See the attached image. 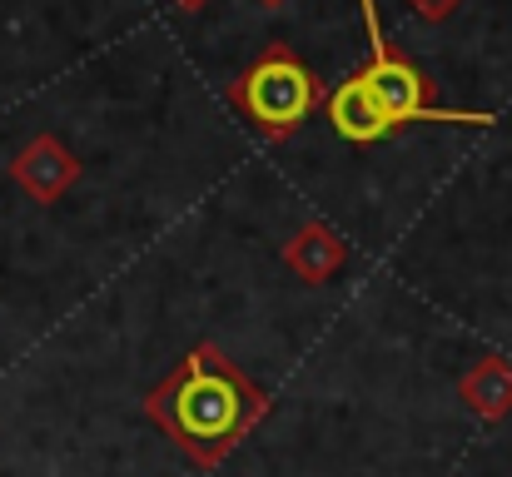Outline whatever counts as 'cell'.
<instances>
[{"mask_svg": "<svg viewBox=\"0 0 512 477\" xmlns=\"http://www.w3.org/2000/svg\"><path fill=\"white\" fill-rule=\"evenodd\" d=\"M269 413L274 398L209 338L184 348L179 363L145 393V418L204 473L219 468Z\"/></svg>", "mask_w": 512, "mask_h": 477, "instance_id": "6da1fadb", "label": "cell"}, {"mask_svg": "<svg viewBox=\"0 0 512 477\" xmlns=\"http://www.w3.org/2000/svg\"><path fill=\"white\" fill-rule=\"evenodd\" d=\"M324 80L314 75V65L289 45V40H269L234 80H229V105L269 140H289L294 130H304L319 110H324Z\"/></svg>", "mask_w": 512, "mask_h": 477, "instance_id": "7a4b0ae2", "label": "cell"}, {"mask_svg": "<svg viewBox=\"0 0 512 477\" xmlns=\"http://www.w3.org/2000/svg\"><path fill=\"white\" fill-rule=\"evenodd\" d=\"M363 30H368V65H358V85L368 90V100L378 105V115L388 120V130H408V125H473L488 130L498 125V115L488 110H448L438 105V85L418 70V60L408 50H398L383 25H378V5L363 0Z\"/></svg>", "mask_w": 512, "mask_h": 477, "instance_id": "3957f363", "label": "cell"}, {"mask_svg": "<svg viewBox=\"0 0 512 477\" xmlns=\"http://www.w3.org/2000/svg\"><path fill=\"white\" fill-rule=\"evenodd\" d=\"M85 164L75 159V150H65L60 135H35L20 145V155L10 159V179L20 194H30L35 204H60L75 184H80Z\"/></svg>", "mask_w": 512, "mask_h": 477, "instance_id": "277c9868", "label": "cell"}, {"mask_svg": "<svg viewBox=\"0 0 512 477\" xmlns=\"http://www.w3.org/2000/svg\"><path fill=\"white\" fill-rule=\"evenodd\" d=\"M279 259H284V269H289L299 284L324 289V284H334V279H339L343 264H348V239H343L334 224L309 219V224H299V229L284 239Z\"/></svg>", "mask_w": 512, "mask_h": 477, "instance_id": "5b68a950", "label": "cell"}, {"mask_svg": "<svg viewBox=\"0 0 512 477\" xmlns=\"http://www.w3.org/2000/svg\"><path fill=\"white\" fill-rule=\"evenodd\" d=\"M324 115H329L334 135L348 140V145H378V140L393 135L388 120L378 115V105L368 100V90L358 85V75H348L343 85H334V90L324 95Z\"/></svg>", "mask_w": 512, "mask_h": 477, "instance_id": "8992f818", "label": "cell"}, {"mask_svg": "<svg viewBox=\"0 0 512 477\" xmlns=\"http://www.w3.org/2000/svg\"><path fill=\"white\" fill-rule=\"evenodd\" d=\"M458 398L473 418L483 423H503L512 413V363L498 353H483L463 378H458Z\"/></svg>", "mask_w": 512, "mask_h": 477, "instance_id": "52a82bcc", "label": "cell"}, {"mask_svg": "<svg viewBox=\"0 0 512 477\" xmlns=\"http://www.w3.org/2000/svg\"><path fill=\"white\" fill-rule=\"evenodd\" d=\"M403 5H408L418 20H428V25H443V20H453V15H458L468 0H403Z\"/></svg>", "mask_w": 512, "mask_h": 477, "instance_id": "ba28073f", "label": "cell"}, {"mask_svg": "<svg viewBox=\"0 0 512 477\" xmlns=\"http://www.w3.org/2000/svg\"><path fill=\"white\" fill-rule=\"evenodd\" d=\"M170 5H174V10H189V15H199L209 0H170Z\"/></svg>", "mask_w": 512, "mask_h": 477, "instance_id": "9c48e42d", "label": "cell"}, {"mask_svg": "<svg viewBox=\"0 0 512 477\" xmlns=\"http://www.w3.org/2000/svg\"><path fill=\"white\" fill-rule=\"evenodd\" d=\"M259 5H264V10H279V5H289V0H259Z\"/></svg>", "mask_w": 512, "mask_h": 477, "instance_id": "30bf717a", "label": "cell"}]
</instances>
